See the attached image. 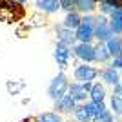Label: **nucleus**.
<instances>
[{
  "instance_id": "11",
  "label": "nucleus",
  "mask_w": 122,
  "mask_h": 122,
  "mask_svg": "<svg viewBox=\"0 0 122 122\" xmlns=\"http://www.w3.org/2000/svg\"><path fill=\"white\" fill-rule=\"evenodd\" d=\"M104 98H106V86L100 84V82H95V84H93L91 93H89V100L97 102V104H102Z\"/></svg>"
},
{
  "instance_id": "24",
  "label": "nucleus",
  "mask_w": 122,
  "mask_h": 122,
  "mask_svg": "<svg viewBox=\"0 0 122 122\" xmlns=\"http://www.w3.org/2000/svg\"><path fill=\"white\" fill-rule=\"evenodd\" d=\"M111 95H117V97H122V82L117 84V86H113V93Z\"/></svg>"
},
{
  "instance_id": "10",
  "label": "nucleus",
  "mask_w": 122,
  "mask_h": 122,
  "mask_svg": "<svg viewBox=\"0 0 122 122\" xmlns=\"http://www.w3.org/2000/svg\"><path fill=\"white\" fill-rule=\"evenodd\" d=\"M100 78L104 80V84H107V86H117V84H120V76H118V71L117 69H111V67H104L100 71Z\"/></svg>"
},
{
  "instance_id": "5",
  "label": "nucleus",
  "mask_w": 122,
  "mask_h": 122,
  "mask_svg": "<svg viewBox=\"0 0 122 122\" xmlns=\"http://www.w3.org/2000/svg\"><path fill=\"white\" fill-rule=\"evenodd\" d=\"M73 53H75V56L80 58L84 64L97 62V46H93V44H82V42H78V44L73 47Z\"/></svg>"
},
{
  "instance_id": "6",
  "label": "nucleus",
  "mask_w": 122,
  "mask_h": 122,
  "mask_svg": "<svg viewBox=\"0 0 122 122\" xmlns=\"http://www.w3.org/2000/svg\"><path fill=\"white\" fill-rule=\"evenodd\" d=\"M93 84L95 82H86V84H82V82H71L69 84V91L67 95H71L76 102H86V97H89V93L93 89Z\"/></svg>"
},
{
  "instance_id": "4",
  "label": "nucleus",
  "mask_w": 122,
  "mask_h": 122,
  "mask_svg": "<svg viewBox=\"0 0 122 122\" xmlns=\"http://www.w3.org/2000/svg\"><path fill=\"white\" fill-rule=\"evenodd\" d=\"M98 75H100V71H98L97 67L89 66V64H80V66H76L75 71H73L75 82H82V84H86V82H93Z\"/></svg>"
},
{
  "instance_id": "20",
  "label": "nucleus",
  "mask_w": 122,
  "mask_h": 122,
  "mask_svg": "<svg viewBox=\"0 0 122 122\" xmlns=\"http://www.w3.org/2000/svg\"><path fill=\"white\" fill-rule=\"evenodd\" d=\"M84 106H86V109L89 111V115H91L93 118H97L98 115H100V111H104V109H106L104 102H102V104H97V102H91V100H87V102H84Z\"/></svg>"
},
{
  "instance_id": "19",
  "label": "nucleus",
  "mask_w": 122,
  "mask_h": 122,
  "mask_svg": "<svg viewBox=\"0 0 122 122\" xmlns=\"http://www.w3.org/2000/svg\"><path fill=\"white\" fill-rule=\"evenodd\" d=\"M95 7H97V0H76V9L80 13L89 15Z\"/></svg>"
},
{
  "instance_id": "7",
  "label": "nucleus",
  "mask_w": 122,
  "mask_h": 122,
  "mask_svg": "<svg viewBox=\"0 0 122 122\" xmlns=\"http://www.w3.org/2000/svg\"><path fill=\"white\" fill-rule=\"evenodd\" d=\"M71 47H67V46H64V44H56L55 46V51H53V56H55V60H56V64H58V67L60 69H64V67L69 64V58H71Z\"/></svg>"
},
{
  "instance_id": "21",
  "label": "nucleus",
  "mask_w": 122,
  "mask_h": 122,
  "mask_svg": "<svg viewBox=\"0 0 122 122\" xmlns=\"http://www.w3.org/2000/svg\"><path fill=\"white\" fill-rule=\"evenodd\" d=\"M111 58V53L107 49L106 44H98L97 46V62H109Z\"/></svg>"
},
{
  "instance_id": "27",
  "label": "nucleus",
  "mask_w": 122,
  "mask_h": 122,
  "mask_svg": "<svg viewBox=\"0 0 122 122\" xmlns=\"http://www.w3.org/2000/svg\"><path fill=\"white\" fill-rule=\"evenodd\" d=\"M93 122H97V120H93Z\"/></svg>"
},
{
  "instance_id": "16",
  "label": "nucleus",
  "mask_w": 122,
  "mask_h": 122,
  "mask_svg": "<svg viewBox=\"0 0 122 122\" xmlns=\"http://www.w3.org/2000/svg\"><path fill=\"white\" fill-rule=\"evenodd\" d=\"M35 122H64L62 120V115L56 111H44L38 113L35 117Z\"/></svg>"
},
{
  "instance_id": "12",
  "label": "nucleus",
  "mask_w": 122,
  "mask_h": 122,
  "mask_svg": "<svg viewBox=\"0 0 122 122\" xmlns=\"http://www.w3.org/2000/svg\"><path fill=\"white\" fill-rule=\"evenodd\" d=\"M106 46L109 49V53H111V58H122V36L115 35Z\"/></svg>"
},
{
  "instance_id": "22",
  "label": "nucleus",
  "mask_w": 122,
  "mask_h": 122,
  "mask_svg": "<svg viewBox=\"0 0 122 122\" xmlns=\"http://www.w3.org/2000/svg\"><path fill=\"white\" fill-rule=\"evenodd\" d=\"M60 7L71 13L73 9H76V0H60Z\"/></svg>"
},
{
  "instance_id": "2",
  "label": "nucleus",
  "mask_w": 122,
  "mask_h": 122,
  "mask_svg": "<svg viewBox=\"0 0 122 122\" xmlns=\"http://www.w3.org/2000/svg\"><path fill=\"white\" fill-rule=\"evenodd\" d=\"M75 35H76V40L78 42L91 44V40L95 38V16H91V15L82 16V24L78 25Z\"/></svg>"
},
{
  "instance_id": "18",
  "label": "nucleus",
  "mask_w": 122,
  "mask_h": 122,
  "mask_svg": "<svg viewBox=\"0 0 122 122\" xmlns=\"http://www.w3.org/2000/svg\"><path fill=\"white\" fill-rule=\"evenodd\" d=\"M109 109L115 117H122V97L111 95L109 97Z\"/></svg>"
},
{
  "instance_id": "25",
  "label": "nucleus",
  "mask_w": 122,
  "mask_h": 122,
  "mask_svg": "<svg viewBox=\"0 0 122 122\" xmlns=\"http://www.w3.org/2000/svg\"><path fill=\"white\" fill-rule=\"evenodd\" d=\"M16 4H25V2H27V0H15Z\"/></svg>"
},
{
  "instance_id": "13",
  "label": "nucleus",
  "mask_w": 122,
  "mask_h": 122,
  "mask_svg": "<svg viewBox=\"0 0 122 122\" xmlns=\"http://www.w3.org/2000/svg\"><path fill=\"white\" fill-rule=\"evenodd\" d=\"M82 24V16L76 13V11H71V13H67L66 18H64V27H67V29H71V31H76L78 29V25Z\"/></svg>"
},
{
  "instance_id": "1",
  "label": "nucleus",
  "mask_w": 122,
  "mask_h": 122,
  "mask_svg": "<svg viewBox=\"0 0 122 122\" xmlns=\"http://www.w3.org/2000/svg\"><path fill=\"white\" fill-rule=\"evenodd\" d=\"M67 91H69V80H67L66 73H58V75L49 82V86H47V97L53 102L60 100L62 97H66Z\"/></svg>"
},
{
  "instance_id": "14",
  "label": "nucleus",
  "mask_w": 122,
  "mask_h": 122,
  "mask_svg": "<svg viewBox=\"0 0 122 122\" xmlns=\"http://www.w3.org/2000/svg\"><path fill=\"white\" fill-rule=\"evenodd\" d=\"M36 7L46 13H56L60 7V0H36Z\"/></svg>"
},
{
  "instance_id": "3",
  "label": "nucleus",
  "mask_w": 122,
  "mask_h": 122,
  "mask_svg": "<svg viewBox=\"0 0 122 122\" xmlns=\"http://www.w3.org/2000/svg\"><path fill=\"white\" fill-rule=\"evenodd\" d=\"M115 33L111 31V25H109V20L106 18V15H98L95 16V38H97L100 44H107L111 40Z\"/></svg>"
},
{
  "instance_id": "9",
  "label": "nucleus",
  "mask_w": 122,
  "mask_h": 122,
  "mask_svg": "<svg viewBox=\"0 0 122 122\" xmlns=\"http://www.w3.org/2000/svg\"><path fill=\"white\" fill-rule=\"evenodd\" d=\"M56 36H58V42H60V44H64V46H67V47H71L73 44H75V40H76L75 31L67 29V27H64V25L56 29Z\"/></svg>"
},
{
  "instance_id": "26",
  "label": "nucleus",
  "mask_w": 122,
  "mask_h": 122,
  "mask_svg": "<svg viewBox=\"0 0 122 122\" xmlns=\"http://www.w3.org/2000/svg\"><path fill=\"white\" fill-rule=\"evenodd\" d=\"M67 122H78V120H67Z\"/></svg>"
},
{
  "instance_id": "17",
  "label": "nucleus",
  "mask_w": 122,
  "mask_h": 122,
  "mask_svg": "<svg viewBox=\"0 0 122 122\" xmlns=\"http://www.w3.org/2000/svg\"><path fill=\"white\" fill-rule=\"evenodd\" d=\"M73 115H75V120H78V122H93V120H95V118L89 115V111L86 109L84 104H78Z\"/></svg>"
},
{
  "instance_id": "15",
  "label": "nucleus",
  "mask_w": 122,
  "mask_h": 122,
  "mask_svg": "<svg viewBox=\"0 0 122 122\" xmlns=\"http://www.w3.org/2000/svg\"><path fill=\"white\" fill-rule=\"evenodd\" d=\"M120 7H122L120 0H100V13L102 15H109L111 16L113 11L120 9Z\"/></svg>"
},
{
  "instance_id": "8",
  "label": "nucleus",
  "mask_w": 122,
  "mask_h": 122,
  "mask_svg": "<svg viewBox=\"0 0 122 122\" xmlns=\"http://www.w3.org/2000/svg\"><path fill=\"white\" fill-rule=\"evenodd\" d=\"M76 106H78V102L75 100V98L71 97V95H66V97H62L60 100L55 102V109L56 113H75Z\"/></svg>"
},
{
  "instance_id": "23",
  "label": "nucleus",
  "mask_w": 122,
  "mask_h": 122,
  "mask_svg": "<svg viewBox=\"0 0 122 122\" xmlns=\"http://www.w3.org/2000/svg\"><path fill=\"white\" fill-rule=\"evenodd\" d=\"M107 67H111V69H122V58H113L109 64H107Z\"/></svg>"
}]
</instances>
